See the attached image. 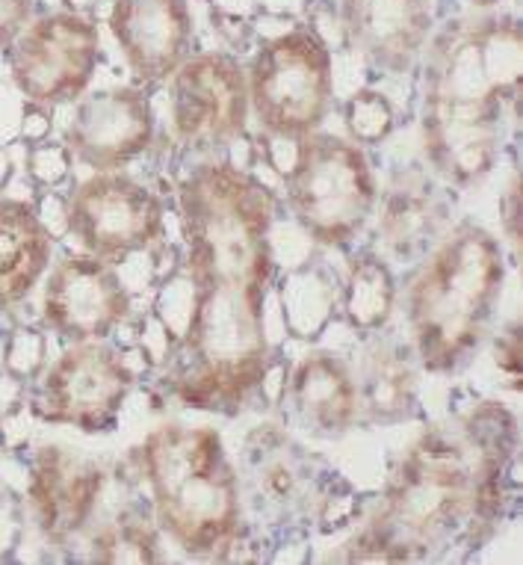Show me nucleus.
I'll list each match as a JSON object with an SVG mask.
<instances>
[{"label":"nucleus","mask_w":523,"mask_h":565,"mask_svg":"<svg viewBox=\"0 0 523 565\" xmlns=\"http://www.w3.org/2000/svg\"><path fill=\"white\" fill-rule=\"evenodd\" d=\"M376 202V175L361 146L320 130L299 139L287 172V204L313 243L349 246L367 228Z\"/></svg>","instance_id":"obj_6"},{"label":"nucleus","mask_w":523,"mask_h":565,"mask_svg":"<svg viewBox=\"0 0 523 565\" xmlns=\"http://www.w3.org/2000/svg\"><path fill=\"white\" fill-rule=\"evenodd\" d=\"M340 21L370 65L405 75L429 42L431 7L429 0H340Z\"/></svg>","instance_id":"obj_16"},{"label":"nucleus","mask_w":523,"mask_h":565,"mask_svg":"<svg viewBox=\"0 0 523 565\" xmlns=\"http://www.w3.org/2000/svg\"><path fill=\"white\" fill-rule=\"evenodd\" d=\"M54 237L30 204L0 199V311L19 306L45 276Z\"/></svg>","instance_id":"obj_18"},{"label":"nucleus","mask_w":523,"mask_h":565,"mask_svg":"<svg viewBox=\"0 0 523 565\" xmlns=\"http://www.w3.org/2000/svg\"><path fill=\"white\" fill-rule=\"evenodd\" d=\"M521 338H517V329L503 334V341L497 343V364L500 371L509 376V388H517V380H521Z\"/></svg>","instance_id":"obj_25"},{"label":"nucleus","mask_w":523,"mask_h":565,"mask_svg":"<svg viewBox=\"0 0 523 565\" xmlns=\"http://www.w3.org/2000/svg\"><path fill=\"white\" fill-rule=\"evenodd\" d=\"M431 225H435V195L420 175L403 178V186H396L387 195L385 214H382V237L394 252L417 249L429 243Z\"/></svg>","instance_id":"obj_20"},{"label":"nucleus","mask_w":523,"mask_h":565,"mask_svg":"<svg viewBox=\"0 0 523 565\" xmlns=\"http://www.w3.org/2000/svg\"><path fill=\"white\" fill-rule=\"evenodd\" d=\"M154 139V110L142 89L119 86L77 98L63 130L65 149L95 172H116Z\"/></svg>","instance_id":"obj_13"},{"label":"nucleus","mask_w":523,"mask_h":565,"mask_svg":"<svg viewBox=\"0 0 523 565\" xmlns=\"http://www.w3.org/2000/svg\"><path fill=\"white\" fill-rule=\"evenodd\" d=\"M394 278L378 258H361L349 269L346 317L359 329H378L391 317Z\"/></svg>","instance_id":"obj_21"},{"label":"nucleus","mask_w":523,"mask_h":565,"mask_svg":"<svg viewBox=\"0 0 523 565\" xmlns=\"http://www.w3.org/2000/svg\"><path fill=\"white\" fill-rule=\"evenodd\" d=\"M172 121L184 146L216 151L246 134L248 81L228 54L186 56L172 77Z\"/></svg>","instance_id":"obj_11"},{"label":"nucleus","mask_w":523,"mask_h":565,"mask_svg":"<svg viewBox=\"0 0 523 565\" xmlns=\"http://www.w3.org/2000/svg\"><path fill=\"white\" fill-rule=\"evenodd\" d=\"M65 225L86 255L119 264L163 234V202L121 172H95L68 199Z\"/></svg>","instance_id":"obj_10"},{"label":"nucleus","mask_w":523,"mask_h":565,"mask_svg":"<svg viewBox=\"0 0 523 565\" xmlns=\"http://www.w3.org/2000/svg\"><path fill=\"white\" fill-rule=\"evenodd\" d=\"M33 0H0V51L19 39V33L30 24Z\"/></svg>","instance_id":"obj_24"},{"label":"nucleus","mask_w":523,"mask_h":565,"mask_svg":"<svg viewBox=\"0 0 523 565\" xmlns=\"http://www.w3.org/2000/svg\"><path fill=\"white\" fill-rule=\"evenodd\" d=\"M93 563H160L157 530L139 512H119V519L104 524L93 536Z\"/></svg>","instance_id":"obj_22"},{"label":"nucleus","mask_w":523,"mask_h":565,"mask_svg":"<svg viewBox=\"0 0 523 565\" xmlns=\"http://www.w3.org/2000/svg\"><path fill=\"white\" fill-rule=\"evenodd\" d=\"M130 315V294L110 260L68 255L51 269L42 290V320L72 343L107 341Z\"/></svg>","instance_id":"obj_12"},{"label":"nucleus","mask_w":523,"mask_h":565,"mask_svg":"<svg viewBox=\"0 0 523 565\" xmlns=\"http://www.w3.org/2000/svg\"><path fill=\"white\" fill-rule=\"evenodd\" d=\"M104 491L102 465L65 445L42 447L30 471V507L42 536L65 545L95 515Z\"/></svg>","instance_id":"obj_15"},{"label":"nucleus","mask_w":523,"mask_h":565,"mask_svg":"<svg viewBox=\"0 0 523 565\" xmlns=\"http://www.w3.org/2000/svg\"><path fill=\"white\" fill-rule=\"evenodd\" d=\"M343 119L355 146H376L394 130V107L376 89H361L346 102Z\"/></svg>","instance_id":"obj_23"},{"label":"nucleus","mask_w":523,"mask_h":565,"mask_svg":"<svg viewBox=\"0 0 523 565\" xmlns=\"http://www.w3.org/2000/svg\"><path fill=\"white\" fill-rule=\"evenodd\" d=\"M107 24L142 86L169 81L190 56L193 12L186 0H113Z\"/></svg>","instance_id":"obj_14"},{"label":"nucleus","mask_w":523,"mask_h":565,"mask_svg":"<svg viewBox=\"0 0 523 565\" xmlns=\"http://www.w3.org/2000/svg\"><path fill=\"white\" fill-rule=\"evenodd\" d=\"M523 33L514 19L459 21L431 42L423 68V149L431 169L473 186L494 169L505 110L521 102Z\"/></svg>","instance_id":"obj_3"},{"label":"nucleus","mask_w":523,"mask_h":565,"mask_svg":"<svg viewBox=\"0 0 523 565\" xmlns=\"http://www.w3.org/2000/svg\"><path fill=\"white\" fill-rule=\"evenodd\" d=\"M290 403L305 427L317 436L338 438L355 427L361 415L359 382L334 352H311L296 364Z\"/></svg>","instance_id":"obj_17"},{"label":"nucleus","mask_w":523,"mask_h":565,"mask_svg":"<svg viewBox=\"0 0 523 565\" xmlns=\"http://www.w3.org/2000/svg\"><path fill=\"white\" fill-rule=\"evenodd\" d=\"M503 246L479 225L444 237L408 288V323L417 359L429 373H452L485 338L503 290Z\"/></svg>","instance_id":"obj_5"},{"label":"nucleus","mask_w":523,"mask_h":565,"mask_svg":"<svg viewBox=\"0 0 523 565\" xmlns=\"http://www.w3.org/2000/svg\"><path fill=\"white\" fill-rule=\"evenodd\" d=\"M93 3H98V0H65V10L86 19V12H83V10H86V7H93Z\"/></svg>","instance_id":"obj_28"},{"label":"nucleus","mask_w":523,"mask_h":565,"mask_svg":"<svg viewBox=\"0 0 523 565\" xmlns=\"http://www.w3.org/2000/svg\"><path fill=\"white\" fill-rule=\"evenodd\" d=\"M134 391V371L104 341L72 343L39 380L30 408L39 420L81 433H107Z\"/></svg>","instance_id":"obj_9"},{"label":"nucleus","mask_w":523,"mask_h":565,"mask_svg":"<svg viewBox=\"0 0 523 565\" xmlns=\"http://www.w3.org/2000/svg\"><path fill=\"white\" fill-rule=\"evenodd\" d=\"M473 7H479V10H488V7H494L497 0H470Z\"/></svg>","instance_id":"obj_29"},{"label":"nucleus","mask_w":523,"mask_h":565,"mask_svg":"<svg viewBox=\"0 0 523 565\" xmlns=\"http://www.w3.org/2000/svg\"><path fill=\"white\" fill-rule=\"evenodd\" d=\"M417 394V376L412 362L394 347H376L367 355L364 376L359 382L361 412H367L370 420L391 424L408 417Z\"/></svg>","instance_id":"obj_19"},{"label":"nucleus","mask_w":523,"mask_h":565,"mask_svg":"<svg viewBox=\"0 0 523 565\" xmlns=\"http://www.w3.org/2000/svg\"><path fill=\"white\" fill-rule=\"evenodd\" d=\"M248 107L276 139L320 130L334 98L331 51L313 30H290L260 47L248 65Z\"/></svg>","instance_id":"obj_7"},{"label":"nucleus","mask_w":523,"mask_h":565,"mask_svg":"<svg viewBox=\"0 0 523 565\" xmlns=\"http://www.w3.org/2000/svg\"><path fill=\"white\" fill-rule=\"evenodd\" d=\"M517 216H521V184L514 181L509 195H505V225H509V241L517 246L521 234H517Z\"/></svg>","instance_id":"obj_27"},{"label":"nucleus","mask_w":523,"mask_h":565,"mask_svg":"<svg viewBox=\"0 0 523 565\" xmlns=\"http://www.w3.org/2000/svg\"><path fill=\"white\" fill-rule=\"evenodd\" d=\"M178 204L193 315L172 388L186 406L237 415L269 373L264 308L276 276V195L234 163H204L181 181Z\"/></svg>","instance_id":"obj_1"},{"label":"nucleus","mask_w":523,"mask_h":565,"mask_svg":"<svg viewBox=\"0 0 523 565\" xmlns=\"http://www.w3.org/2000/svg\"><path fill=\"white\" fill-rule=\"evenodd\" d=\"M134 454L151 491L157 527L184 554L228 559L243 533V501L220 433L163 424Z\"/></svg>","instance_id":"obj_4"},{"label":"nucleus","mask_w":523,"mask_h":565,"mask_svg":"<svg viewBox=\"0 0 523 565\" xmlns=\"http://www.w3.org/2000/svg\"><path fill=\"white\" fill-rule=\"evenodd\" d=\"M51 134V119H47L45 107H39V104H30L24 107V116H21V137L28 139V142H42V139Z\"/></svg>","instance_id":"obj_26"},{"label":"nucleus","mask_w":523,"mask_h":565,"mask_svg":"<svg viewBox=\"0 0 523 565\" xmlns=\"http://www.w3.org/2000/svg\"><path fill=\"white\" fill-rule=\"evenodd\" d=\"M102 65V33L93 19L47 12L30 21L10 45L12 86L24 102L60 107L77 102Z\"/></svg>","instance_id":"obj_8"},{"label":"nucleus","mask_w":523,"mask_h":565,"mask_svg":"<svg viewBox=\"0 0 523 565\" xmlns=\"http://www.w3.org/2000/svg\"><path fill=\"white\" fill-rule=\"evenodd\" d=\"M514 450V417L500 403L470 412L459 429L423 433L396 468L370 530L399 563L444 556L459 539L482 545L503 512Z\"/></svg>","instance_id":"obj_2"}]
</instances>
